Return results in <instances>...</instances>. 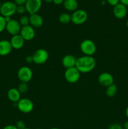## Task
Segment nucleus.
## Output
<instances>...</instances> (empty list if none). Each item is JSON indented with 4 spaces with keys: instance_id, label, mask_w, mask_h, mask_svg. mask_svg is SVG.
Instances as JSON below:
<instances>
[{
    "instance_id": "f257e3e1",
    "label": "nucleus",
    "mask_w": 128,
    "mask_h": 129,
    "mask_svg": "<svg viewBox=\"0 0 128 129\" xmlns=\"http://www.w3.org/2000/svg\"><path fill=\"white\" fill-rule=\"evenodd\" d=\"M96 66V60L93 56L83 55L77 59L75 68L80 73H88L92 71Z\"/></svg>"
},
{
    "instance_id": "f03ea898",
    "label": "nucleus",
    "mask_w": 128,
    "mask_h": 129,
    "mask_svg": "<svg viewBox=\"0 0 128 129\" xmlns=\"http://www.w3.org/2000/svg\"><path fill=\"white\" fill-rule=\"evenodd\" d=\"M80 49L84 55L92 56L97 50L95 43L90 39H85L83 40L80 45Z\"/></svg>"
},
{
    "instance_id": "7ed1b4c3",
    "label": "nucleus",
    "mask_w": 128,
    "mask_h": 129,
    "mask_svg": "<svg viewBox=\"0 0 128 129\" xmlns=\"http://www.w3.org/2000/svg\"><path fill=\"white\" fill-rule=\"evenodd\" d=\"M16 7L17 5L13 1H6L2 3L0 8V13L4 17L10 16L11 17L14 14L16 13Z\"/></svg>"
},
{
    "instance_id": "20e7f679",
    "label": "nucleus",
    "mask_w": 128,
    "mask_h": 129,
    "mask_svg": "<svg viewBox=\"0 0 128 129\" xmlns=\"http://www.w3.org/2000/svg\"><path fill=\"white\" fill-rule=\"evenodd\" d=\"M65 78L67 81L71 84L77 83L80 78V73L75 67L66 69L65 71Z\"/></svg>"
},
{
    "instance_id": "39448f33",
    "label": "nucleus",
    "mask_w": 128,
    "mask_h": 129,
    "mask_svg": "<svg viewBox=\"0 0 128 129\" xmlns=\"http://www.w3.org/2000/svg\"><path fill=\"white\" fill-rule=\"evenodd\" d=\"M88 14L84 10H77L71 15L72 22L75 25H82L87 20Z\"/></svg>"
},
{
    "instance_id": "423d86ee",
    "label": "nucleus",
    "mask_w": 128,
    "mask_h": 129,
    "mask_svg": "<svg viewBox=\"0 0 128 129\" xmlns=\"http://www.w3.org/2000/svg\"><path fill=\"white\" fill-rule=\"evenodd\" d=\"M17 107L19 111L22 113H29L33 110L34 104L28 98H21L17 103Z\"/></svg>"
},
{
    "instance_id": "0eeeda50",
    "label": "nucleus",
    "mask_w": 128,
    "mask_h": 129,
    "mask_svg": "<svg viewBox=\"0 0 128 129\" xmlns=\"http://www.w3.org/2000/svg\"><path fill=\"white\" fill-rule=\"evenodd\" d=\"M33 62L36 64H43L47 61L48 59V52L43 49H40L36 50L32 55Z\"/></svg>"
},
{
    "instance_id": "6e6552de",
    "label": "nucleus",
    "mask_w": 128,
    "mask_h": 129,
    "mask_svg": "<svg viewBox=\"0 0 128 129\" xmlns=\"http://www.w3.org/2000/svg\"><path fill=\"white\" fill-rule=\"evenodd\" d=\"M17 75L20 81L27 83L32 79L33 72L29 67L23 66L19 69Z\"/></svg>"
},
{
    "instance_id": "1a4fd4ad",
    "label": "nucleus",
    "mask_w": 128,
    "mask_h": 129,
    "mask_svg": "<svg viewBox=\"0 0 128 129\" xmlns=\"http://www.w3.org/2000/svg\"><path fill=\"white\" fill-rule=\"evenodd\" d=\"M42 5L41 0H27L25 6L26 11L30 15L37 13L40 10Z\"/></svg>"
},
{
    "instance_id": "9d476101",
    "label": "nucleus",
    "mask_w": 128,
    "mask_h": 129,
    "mask_svg": "<svg viewBox=\"0 0 128 129\" xmlns=\"http://www.w3.org/2000/svg\"><path fill=\"white\" fill-rule=\"evenodd\" d=\"M21 28V25L17 20L11 19L10 21L6 23V30L9 34L11 35L12 36L20 34Z\"/></svg>"
},
{
    "instance_id": "9b49d317",
    "label": "nucleus",
    "mask_w": 128,
    "mask_h": 129,
    "mask_svg": "<svg viewBox=\"0 0 128 129\" xmlns=\"http://www.w3.org/2000/svg\"><path fill=\"white\" fill-rule=\"evenodd\" d=\"M20 35L23 38L25 41H30L33 40L35 36V30L31 25L21 26Z\"/></svg>"
},
{
    "instance_id": "f8f14e48",
    "label": "nucleus",
    "mask_w": 128,
    "mask_h": 129,
    "mask_svg": "<svg viewBox=\"0 0 128 129\" xmlns=\"http://www.w3.org/2000/svg\"><path fill=\"white\" fill-rule=\"evenodd\" d=\"M98 81L99 84L104 87H107L114 84V78L112 75L109 73H102L98 77Z\"/></svg>"
},
{
    "instance_id": "ddd939ff",
    "label": "nucleus",
    "mask_w": 128,
    "mask_h": 129,
    "mask_svg": "<svg viewBox=\"0 0 128 129\" xmlns=\"http://www.w3.org/2000/svg\"><path fill=\"white\" fill-rule=\"evenodd\" d=\"M127 13V6L122 5L120 3L114 6L113 8V14L114 16L117 19H123L126 16Z\"/></svg>"
},
{
    "instance_id": "4468645a",
    "label": "nucleus",
    "mask_w": 128,
    "mask_h": 129,
    "mask_svg": "<svg viewBox=\"0 0 128 129\" xmlns=\"http://www.w3.org/2000/svg\"><path fill=\"white\" fill-rule=\"evenodd\" d=\"M13 47L10 41L8 40H0V56H6L12 51Z\"/></svg>"
},
{
    "instance_id": "2eb2a0df",
    "label": "nucleus",
    "mask_w": 128,
    "mask_h": 129,
    "mask_svg": "<svg viewBox=\"0 0 128 129\" xmlns=\"http://www.w3.org/2000/svg\"><path fill=\"white\" fill-rule=\"evenodd\" d=\"M29 19H30V25H31L34 28H40L43 24V19L42 16L38 13L30 15Z\"/></svg>"
},
{
    "instance_id": "dca6fc26",
    "label": "nucleus",
    "mask_w": 128,
    "mask_h": 129,
    "mask_svg": "<svg viewBox=\"0 0 128 129\" xmlns=\"http://www.w3.org/2000/svg\"><path fill=\"white\" fill-rule=\"evenodd\" d=\"M10 41L13 49L18 50V49H21L23 47L25 40L20 34H18V35L12 36Z\"/></svg>"
},
{
    "instance_id": "f3484780",
    "label": "nucleus",
    "mask_w": 128,
    "mask_h": 129,
    "mask_svg": "<svg viewBox=\"0 0 128 129\" xmlns=\"http://www.w3.org/2000/svg\"><path fill=\"white\" fill-rule=\"evenodd\" d=\"M76 61L77 58L75 56L71 55V54H68L63 57L61 63L64 68H65L66 69H69V68L75 67Z\"/></svg>"
},
{
    "instance_id": "a211bd4d",
    "label": "nucleus",
    "mask_w": 128,
    "mask_h": 129,
    "mask_svg": "<svg viewBox=\"0 0 128 129\" xmlns=\"http://www.w3.org/2000/svg\"><path fill=\"white\" fill-rule=\"evenodd\" d=\"M8 99L13 103H18L21 99V93L16 88H11L7 93Z\"/></svg>"
},
{
    "instance_id": "6ab92c4d",
    "label": "nucleus",
    "mask_w": 128,
    "mask_h": 129,
    "mask_svg": "<svg viewBox=\"0 0 128 129\" xmlns=\"http://www.w3.org/2000/svg\"><path fill=\"white\" fill-rule=\"evenodd\" d=\"M63 5L67 11L73 12L77 10L79 6L77 0H64Z\"/></svg>"
},
{
    "instance_id": "aec40b11",
    "label": "nucleus",
    "mask_w": 128,
    "mask_h": 129,
    "mask_svg": "<svg viewBox=\"0 0 128 129\" xmlns=\"http://www.w3.org/2000/svg\"><path fill=\"white\" fill-rule=\"evenodd\" d=\"M117 92V86L114 83L106 87L105 94L108 97H114V96H115Z\"/></svg>"
},
{
    "instance_id": "412c9836",
    "label": "nucleus",
    "mask_w": 128,
    "mask_h": 129,
    "mask_svg": "<svg viewBox=\"0 0 128 129\" xmlns=\"http://www.w3.org/2000/svg\"><path fill=\"white\" fill-rule=\"evenodd\" d=\"M58 20L62 24L69 23L70 21H72L71 15L68 13H62L59 15Z\"/></svg>"
},
{
    "instance_id": "4be33fe9",
    "label": "nucleus",
    "mask_w": 128,
    "mask_h": 129,
    "mask_svg": "<svg viewBox=\"0 0 128 129\" xmlns=\"http://www.w3.org/2000/svg\"><path fill=\"white\" fill-rule=\"evenodd\" d=\"M17 89H18V91L21 94H25V93H26L28 91V84L26 83L21 82V83L18 85Z\"/></svg>"
},
{
    "instance_id": "5701e85b",
    "label": "nucleus",
    "mask_w": 128,
    "mask_h": 129,
    "mask_svg": "<svg viewBox=\"0 0 128 129\" xmlns=\"http://www.w3.org/2000/svg\"><path fill=\"white\" fill-rule=\"evenodd\" d=\"M19 22L21 26H27V25H30V19H29L28 16L26 15H23L20 18Z\"/></svg>"
},
{
    "instance_id": "b1692460",
    "label": "nucleus",
    "mask_w": 128,
    "mask_h": 129,
    "mask_svg": "<svg viewBox=\"0 0 128 129\" xmlns=\"http://www.w3.org/2000/svg\"><path fill=\"white\" fill-rule=\"evenodd\" d=\"M6 21L4 16L0 15V33L3 32L5 30H6Z\"/></svg>"
},
{
    "instance_id": "393cba45",
    "label": "nucleus",
    "mask_w": 128,
    "mask_h": 129,
    "mask_svg": "<svg viewBox=\"0 0 128 129\" xmlns=\"http://www.w3.org/2000/svg\"><path fill=\"white\" fill-rule=\"evenodd\" d=\"M26 11V7L25 5H18L16 7V13L20 15H24Z\"/></svg>"
},
{
    "instance_id": "a878e982",
    "label": "nucleus",
    "mask_w": 128,
    "mask_h": 129,
    "mask_svg": "<svg viewBox=\"0 0 128 129\" xmlns=\"http://www.w3.org/2000/svg\"><path fill=\"white\" fill-rule=\"evenodd\" d=\"M16 128L18 129H24L26 128V125L25 123L22 120H18L16 123Z\"/></svg>"
},
{
    "instance_id": "bb28decb",
    "label": "nucleus",
    "mask_w": 128,
    "mask_h": 129,
    "mask_svg": "<svg viewBox=\"0 0 128 129\" xmlns=\"http://www.w3.org/2000/svg\"><path fill=\"white\" fill-rule=\"evenodd\" d=\"M108 129H124L123 127L120 124L117 123H114L109 126Z\"/></svg>"
},
{
    "instance_id": "cd10ccee",
    "label": "nucleus",
    "mask_w": 128,
    "mask_h": 129,
    "mask_svg": "<svg viewBox=\"0 0 128 129\" xmlns=\"http://www.w3.org/2000/svg\"><path fill=\"white\" fill-rule=\"evenodd\" d=\"M107 2L108 3L109 5L114 7V6H116L117 4H119L120 1H119V0H107Z\"/></svg>"
},
{
    "instance_id": "c85d7f7f",
    "label": "nucleus",
    "mask_w": 128,
    "mask_h": 129,
    "mask_svg": "<svg viewBox=\"0 0 128 129\" xmlns=\"http://www.w3.org/2000/svg\"><path fill=\"white\" fill-rule=\"evenodd\" d=\"M27 0H14V2L17 6L18 5H25Z\"/></svg>"
},
{
    "instance_id": "c756f323",
    "label": "nucleus",
    "mask_w": 128,
    "mask_h": 129,
    "mask_svg": "<svg viewBox=\"0 0 128 129\" xmlns=\"http://www.w3.org/2000/svg\"><path fill=\"white\" fill-rule=\"evenodd\" d=\"M26 62L28 64H31L33 62V59L32 55L31 56H27L26 58Z\"/></svg>"
},
{
    "instance_id": "7c9ffc66",
    "label": "nucleus",
    "mask_w": 128,
    "mask_h": 129,
    "mask_svg": "<svg viewBox=\"0 0 128 129\" xmlns=\"http://www.w3.org/2000/svg\"><path fill=\"white\" fill-rule=\"evenodd\" d=\"M3 129H18L16 127L13 125H8L5 126Z\"/></svg>"
},
{
    "instance_id": "2f4dec72",
    "label": "nucleus",
    "mask_w": 128,
    "mask_h": 129,
    "mask_svg": "<svg viewBox=\"0 0 128 129\" xmlns=\"http://www.w3.org/2000/svg\"><path fill=\"white\" fill-rule=\"evenodd\" d=\"M64 0H53V3L56 5H60L63 3Z\"/></svg>"
},
{
    "instance_id": "473e14b6",
    "label": "nucleus",
    "mask_w": 128,
    "mask_h": 129,
    "mask_svg": "<svg viewBox=\"0 0 128 129\" xmlns=\"http://www.w3.org/2000/svg\"><path fill=\"white\" fill-rule=\"evenodd\" d=\"M120 3L122 5H125V6H128V0H119Z\"/></svg>"
},
{
    "instance_id": "72a5a7b5",
    "label": "nucleus",
    "mask_w": 128,
    "mask_h": 129,
    "mask_svg": "<svg viewBox=\"0 0 128 129\" xmlns=\"http://www.w3.org/2000/svg\"><path fill=\"white\" fill-rule=\"evenodd\" d=\"M122 127L124 129H128V120L124 122V124H123Z\"/></svg>"
},
{
    "instance_id": "f704fd0d",
    "label": "nucleus",
    "mask_w": 128,
    "mask_h": 129,
    "mask_svg": "<svg viewBox=\"0 0 128 129\" xmlns=\"http://www.w3.org/2000/svg\"><path fill=\"white\" fill-rule=\"evenodd\" d=\"M125 115H126L127 118H128V106L126 108V110H125Z\"/></svg>"
},
{
    "instance_id": "c9c22d12",
    "label": "nucleus",
    "mask_w": 128,
    "mask_h": 129,
    "mask_svg": "<svg viewBox=\"0 0 128 129\" xmlns=\"http://www.w3.org/2000/svg\"><path fill=\"white\" fill-rule=\"evenodd\" d=\"M44 1H45V2L49 3H52L53 0H44Z\"/></svg>"
},
{
    "instance_id": "e433bc0d",
    "label": "nucleus",
    "mask_w": 128,
    "mask_h": 129,
    "mask_svg": "<svg viewBox=\"0 0 128 129\" xmlns=\"http://www.w3.org/2000/svg\"><path fill=\"white\" fill-rule=\"evenodd\" d=\"M126 26H127V27L128 28V19H127V21H126Z\"/></svg>"
},
{
    "instance_id": "4c0bfd02",
    "label": "nucleus",
    "mask_w": 128,
    "mask_h": 129,
    "mask_svg": "<svg viewBox=\"0 0 128 129\" xmlns=\"http://www.w3.org/2000/svg\"><path fill=\"white\" fill-rule=\"evenodd\" d=\"M50 129H59V128H56V127H53V128H50Z\"/></svg>"
},
{
    "instance_id": "58836bf2",
    "label": "nucleus",
    "mask_w": 128,
    "mask_h": 129,
    "mask_svg": "<svg viewBox=\"0 0 128 129\" xmlns=\"http://www.w3.org/2000/svg\"><path fill=\"white\" fill-rule=\"evenodd\" d=\"M1 5H2V3H1V2L0 1V8H1Z\"/></svg>"
},
{
    "instance_id": "ea45409f",
    "label": "nucleus",
    "mask_w": 128,
    "mask_h": 129,
    "mask_svg": "<svg viewBox=\"0 0 128 129\" xmlns=\"http://www.w3.org/2000/svg\"><path fill=\"white\" fill-rule=\"evenodd\" d=\"M24 129H31V128H27V127H26V128H24Z\"/></svg>"
},
{
    "instance_id": "a19ab883",
    "label": "nucleus",
    "mask_w": 128,
    "mask_h": 129,
    "mask_svg": "<svg viewBox=\"0 0 128 129\" xmlns=\"http://www.w3.org/2000/svg\"><path fill=\"white\" fill-rule=\"evenodd\" d=\"M36 129H41V128H36Z\"/></svg>"
}]
</instances>
